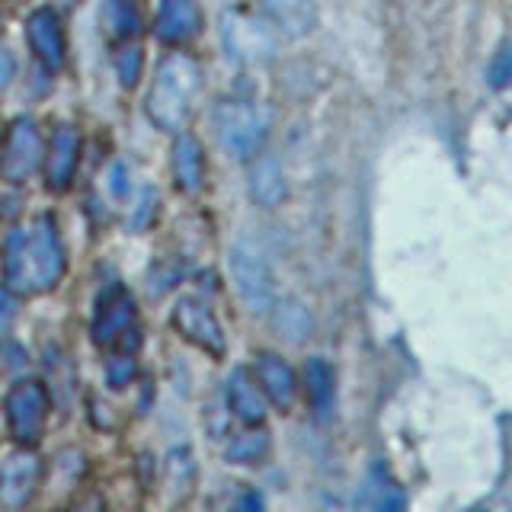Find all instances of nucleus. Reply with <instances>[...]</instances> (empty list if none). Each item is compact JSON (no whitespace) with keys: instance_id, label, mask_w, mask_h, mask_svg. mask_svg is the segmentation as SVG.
<instances>
[{"instance_id":"2","label":"nucleus","mask_w":512,"mask_h":512,"mask_svg":"<svg viewBox=\"0 0 512 512\" xmlns=\"http://www.w3.org/2000/svg\"><path fill=\"white\" fill-rule=\"evenodd\" d=\"M199 87H202L199 64L183 52L167 55L160 61L157 77L148 93L151 122L157 128H164V132H180L192 112V103H196V96H199Z\"/></svg>"},{"instance_id":"8","label":"nucleus","mask_w":512,"mask_h":512,"mask_svg":"<svg viewBox=\"0 0 512 512\" xmlns=\"http://www.w3.org/2000/svg\"><path fill=\"white\" fill-rule=\"evenodd\" d=\"M135 301L125 292V285L112 282L103 288L100 301H96V314H93V340L100 346H116L122 336H128L135 327Z\"/></svg>"},{"instance_id":"20","label":"nucleus","mask_w":512,"mask_h":512,"mask_svg":"<svg viewBox=\"0 0 512 512\" xmlns=\"http://www.w3.org/2000/svg\"><path fill=\"white\" fill-rule=\"evenodd\" d=\"M304 388H308L311 410L317 416H330V410L336 404V378H333L330 362L308 359V365H304Z\"/></svg>"},{"instance_id":"7","label":"nucleus","mask_w":512,"mask_h":512,"mask_svg":"<svg viewBox=\"0 0 512 512\" xmlns=\"http://www.w3.org/2000/svg\"><path fill=\"white\" fill-rule=\"evenodd\" d=\"M42 164V138H39V125L20 116L7 125L4 144H0V176L7 183H26L32 173Z\"/></svg>"},{"instance_id":"16","label":"nucleus","mask_w":512,"mask_h":512,"mask_svg":"<svg viewBox=\"0 0 512 512\" xmlns=\"http://www.w3.org/2000/svg\"><path fill=\"white\" fill-rule=\"evenodd\" d=\"M228 407L237 420L247 426H260L266 420L263 388L244 372V368H237V372H231V378H228Z\"/></svg>"},{"instance_id":"13","label":"nucleus","mask_w":512,"mask_h":512,"mask_svg":"<svg viewBox=\"0 0 512 512\" xmlns=\"http://www.w3.org/2000/svg\"><path fill=\"white\" fill-rule=\"evenodd\" d=\"M256 384L263 388V397L272 407L288 410L295 404L298 378L292 372V365H288L285 359H279L276 352H263V356L256 359Z\"/></svg>"},{"instance_id":"9","label":"nucleus","mask_w":512,"mask_h":512,"mask_svg":"<svg viewBox=\"0 0 512 512\" xmlns=\"http://www.w3.org/2000/svg\"><path fill=\"white\" fill-rule=\"evenodd\" d=\"M173 327H176V333L183 336V340H189L192 346H199L202 352H208V356H215V359H221L224 349H228L218 317L199 298H183L180 304H176V308H173Z\"/></svg>"},{"instance_id":"4","label":"nucleus","mask_w":512,"mask_h":512,"mask_svg":"<svg viewBox=\"0 0 512 512\" xmlns=\"http://www.w3.org/2000/svg\"><path fill=\"white\" fill-rule=\"evenodd\" d=\"M221 39L228 55L234 61H244V64H263L272 58L276 52V39H272V26L244 7H234L224 13L221 20Z\"/></svg>"},{"instance_id":"21","label":"nucleus","mask_w":512,"mask_h":512,"mask_svg":"<svg viewBox=\"0 0 512 512\" xmlns=\"http://www.w3.org/2000/svg\"><path fill=\"white\" fill-rule=\"evenodd\" d=\"M272 324H276L279 336L288 343H304L311 333V314L304 304L298 301H282V304H272Z\"/></svg>"},{"instance_id":"19","label":"nucleus","mask_w":512,"mask_h":512,"mask_svg":"<svg viewBox=\"0 0 512 512\" xmlns=\"http://www.w3.org/2000/svg\"><path fill=\"white\" fill-rule=\"evenodd\" d=\"M362 509H378V512H391V509H400L404 506V490L397 487V480L388 474L384 464H375L368 477L362 480L359 487V500H356Z\"/></svg>"},{"instance_id":"23","label":"nucleus","mask_w":512,"mask_h":512,"mask_svg":"<svg viewBox=\"0 0 512 512\" xmlns=\"http://www.w3.org/2000/svg\"><path fill=\"white\" fill-rule=\"evenodd\" d=\"M106 23L112 36H135L141 26L138 0H109L106 4Z\"/></svg>"},{"instance_id":"11","label":"nucleus","mask_w":512,"mask_h":512,"mask_svg":"<svg viewBox=\"0 0 512 512\" xmlns=\"http://www.w3.org/2000/svg\"><path fill=\"white\" fill-rule=\"evenodd\" d=\"M80 160V135L71 125H58L52 141H48V154H45V183L52 192H64L74 180Z\"/></svg>"},{"instance_id":"3","label":"nucleus","mask_w":512,"mask_h":512,"mask_svg":"<svg viewBox=\"0 0 512 512\" xmlns=\"http://www.w3.org/2000/svg\"><path fill=\"white\" fill-rule=\"evenodd\" d=\"M215 138L234 160H253L269 135V116L247 100H218L212 109Z\"/></svg>"},{"instance_id":"22","label":"nucleus","mask_w":512,"mask_h":512,"mask_svg":"<svg viewBox=\"0 0 512 512\" xmlns=\"http://www.w3.org/2000/svg\"><path fill=\"white\" fill-rule=\"evenodd\" d=\"M266 452H269V436L263 429H250L244 436L231 439V445L224 448V458L231 464H256L266 458Z\"/></svg>"},{"instance_id":"27","label":"nucleus","mask_w":512,"mask_h":512,"mask_svg":"<svg viewBox=\"0 0 512 512\" xmlns=\"http://www.w3.org/2000/svg\"><path fill=\"white\" fill-rule=\"evenodd\" d=\"M135 375V359L128 356V352H119V356H112L109 365H106V378L112 388H125L128 381Z\"/></svg>"},{"instance_id":"15","label":"nucleus","mask_w":512,"mask_h":512,"mask_svg":"<svg viewBox=\"0 0 512 512\" xmlns=\"http://www.w3.org/2000/svg\"><path fill=\"white\" fill-rule=\"evenodd\" d=\"M250 196L256 205H263V208H276L285 202L288 196V186H285V173L279 167V160L272 157V154H256L253 157V164H250Z\"/></svg>"},{"instance_id":"12","label":"nucleus","mask_w":512,"mask_h":512,"mask_svg":"<svg viewBox=\"0 0 512 512\" xmlns=\"http://www.w3.org/2000/svg\"><path fill=\"white\" fill-rule=\"evenodd\" d=\"M26 42L48 71H58L64 64V32H61V20L55 10H36L26 20Z\"/></svg>"},{"instance_id":"5","label":"nucleus","mask_w":512,"mask_h":512,"mask_svg":"<svg viewBox=\"0 0 512 512\" xmlns=\"http://www.w3.org/2000/svg\"><path fill=\"white\" fill-rule=\"evenodd\" d=\"M4 410H7L10 436L23 445H36L45 432L52 400H48V391L42 381H16L7 394Z\"/></svg>"},{"instance_id":"25","label":"nucleus","mask_w":512,"mask_h":512,"mask_svg":"<svg viewBox=\"0 0 512 512\" xmlns=\"http://www.w3.org/2000/svg\"><path fill=\"white\" fill-rule=\"evenodd\" d=\"M116 74L122 80V87H135V80L141 74V48L138 45H122L116 52Z\"/></svg>"},{"instance_id":"17","label":"nucleus","mask_w":512,"mask_h":512,"mask_svg":"<svg viewBox=\"0 0 512 512\" xmlns=\"http://www.w3.org/2000/svg\"><path fill=\"white\" fill-rule=\"evenodd\" d=\"M269 20L276 23L285 36L301 39L317 26V4L314 0H263Z\"/></svg>"},{"instance_id":"29","label":"nucleus","mask_w":512,"mask_h":512,"mask_svg":"<svg viewBox=\"0 0 512 512\" xmlns=\"http://www.w3.org/2000/svg\"><path fill=\"white\" fill-rule=\"evenodd\" d=\"M13 80V55L7 48H0V93L7 90V84Z\"/></svg>"},{"instance_id":"28","label":"nucleus","mask_w":512,"mask_h":512,"mask_svg":"<svg viewBox=\"0 0 512 512\" xmlns=\"http://www.w3.org/2000/svg\"><path fill=\"white\" fill-rule=\"evenodd\" d=\"M13 320H16V304H13V298L4 292V288H0V336L10 333Z\"/></svg>"},{"instance_id":"1","label":"nucleus","mask_w":512,"mask_h":512,"mask_svg":"<svg viewBox=\"0 0 512 512\" xmlns=\"http://www.w3.org/2000/svg\"><path fill=\"white\" fill-rule=\"evenodd\" d=\"M64 276V247L55 218L39 215L13 228L4 244V282L13 295H45Z\"/></svg>"},{"instance_id":"14","label":"nucleus","mask_w":512,"mask_h":512,"mask_svg":"<svg viewBox=\"0 0 512 512\" xmlns=\"http://www.w3.org/2000/svg\"><path fill=\"white\" fill-rule=\"evenodd\" d=\"M202 13L199 0H160L157 10V39L167 45H183L199 32Z\"/></svg>"},{"instance_id":"18","label":"nucleus","mask_w":512,"mask_h":512,"mask_svg":"<svg viewBox=\"0 0 512 512\" xmlns=\"http://www.w3.org/2000/svg\"><path fill=\"white\" fill-rule=\"evenodd\" d=\"M173 176L183 192H199L205 183V151L199 138L180 135L173 144Z\"/></svg>"},{"instance_id":"10","label":"nucleus","mask_w":512,"mask_h":512,"mask_svg":"<svg viewBox=\"0 0 512 512\" xmlns=\"http://www.w3.org/2000/svg\"><path fill=\"white\" fill-rule=\"evenodd\" d=\"M42 464L32 452H13L0 464V506L20 509L29 503V496L39 487Z\"/></svg>"},{"instance_id":"6","label":"nucleus","mask_w":512,"mask_h":512,"mask_svg":"<svg viewBox=\"0 0 512 512\" xmlns=\"http://www.w3.org/2000/svg\"><path fill=\"white\" fill-rule=\"evenodd\" d=\"M231 276L237 285V295L244 298L253 314L272 311V304H276L272 301V272L253 240H237L231 247Z\"/></svg>"},{"instance_id":"24","label":"nucleus","mask_w":512,"mask_h":512,"mask_svg":"<svg viewBox=\"0 0 512 512\" xmlns=\"http://www.w3.org/2000/svg\"><path fill=\"white\" fill-rule=\"evenodd\" d=\"M192 477H196V464H192V452L189 448H173L167 455V484L176 493H189Z\"/></svg>"},{"instance_id":"26","label":"nucleus","mask_w":512,"mask_h":512,"mask_svg":"<svg viewBox=\"0 0 512 512\" xmlns=\"http://www.w3.org/2000/svg\"><path fill=\"white\" fill-rule=\"evenodd\" d=\"M487 80H490V87H506L509 80H512V42H503L500 48H496V55L490 61V68H487Z\"/></svg>"}]
</instances>
